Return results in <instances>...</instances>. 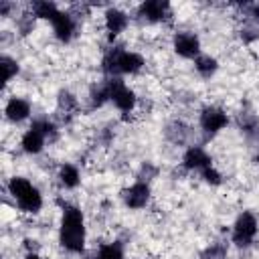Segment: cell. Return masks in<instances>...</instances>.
Segmentation results:
<instances>
[{"label":"cell","instance_id":"1","mask_svg":"<svg viewBox=\"0 0 259 259\" xmlns=\"http://www.w3.org/2000/svg\"><path fill=\"white\" fill-rule=\"evenodd\" d=\"M87 243L85 214L77 204L61 200V223H59V245L71 253L81 255Z\"/></svg>","mask_w":259,"mask_h":259},{"label":"cell","instance_id":"2","mask_svg":"<svg viewBox=\"0 0 259 259\" xmlns=\"http://www.w3.org/2000/svg\"><path fill=\"white\" fill-rule=\"evenodd\" d=\"M144 67H146V59L140 53L130 51L121 45L107 47L101 57V71L105 77L121 79L125 75H138V73H142Z\"/></svg>","mask_w":259,"mask_h":259},{"label":"cell","instance_id":"3","mask_svg":"<svg viewBox=\"0 0 259 259\" xmlns=\"http://www.w3.org/2000/svg\"><path fill=\"white\" fill-rule=\"evenodd\" d=\"M6 192L12 198L14 206L24 214H36L42 210V194L40 190L24 176H12L6 182Z\"/></svg>","mask_w":259,"mask_h":259},{"label":"cell","instance_id":"4","mask_svg":"<svg viewBox=\"0 0 259 259\" xmlns=\"http://www.w3.org/2000/svg\"><path fill=\"white\" fill-rule=\"evenodd\" d=\"M257 233H259V219L255 212L251 210H243L235 223H233V229H231V243L239 249H247L255 243L257 239Z\"/></svg>","mask_w":259,"mask_h":259},{"label":"cell","instance_id":"5","mask_svg":"<svg viewBox=\"0 0 259 259\" xmlns=\"http://www.w3.org/2000/svg\"><path fill=\"white\" fill-rule=\"evenodd\" d=\"M105 79L109 85V103H113V107L123 115L134 113L138 107L136 91L130 85H125V81L119 77H105Z\"/></svg>","mask_w":259,"mask_h":259},{"label":"cell","instance_id":"6","mask_svg":"<svg viewBox=\"0 0 259 259\" xmlns=\"http://www.w3.org/2000/svg\"><path fill=\"white\" fill-rule=\"evenodd\" d=\"M229 113L219 105H204L198 113V130L204 136V140L214 138L229 125Z\"/></svg>","mask_w":259,"mask_h":259},{"label":"cell","instance_id":"7","mask_svg":"<svg viewBox=\"0 0 259 259\" xmlns=\"http://www.w3.org/2000/svg\"><path fill=\"white\" fill-rule=\"evenodd\" d=\"M140 24H162L172 20V6L166 0H144L134 16Z\"/></svg>","mask_w":259,"mask_h":259},{"label":"cell","instance_id":"8","mask_svg":"<svg viewBox=\"0 0 259 259\" xmlns=\"http://www.w3.org/2000/svg\"><path fill=\"white\" fill-rule=\"evenodd\" d=\"M119 196H121V202H123L125 208H130V210H142V208H146V206L150 204L152 186H150L148 182L136 180V182H132L130 186H125V188L119 192Z\"/></svg>","mask_w":259,"mask_h":259},{"label":"cell","instance_id":"9","mask_svg":"<svg viewBox=\"0 0 259 259\" xmlns=\"http://www.w3.org/2000/svg\"><path fill=\"white\" fill-rule=\"evenodd\" d=\"M172 51L180 57V59H188L194 61L196 57H200V38L196 32L190 30H178L172 36Z\"/></svg>","mask_w":259,"mask_h":259},{"label":"cell","instance_id":"10","mask_svg":"<svg viewBox=\"0 0 259 259\" xmlns=\"http://www.w3.org/2000/svg\"><path fill=\"white\" fill-rule=\"evenodd\" d=\"M162 136L172 146H194V130L184 119H170L166 121Z\"/></svg>","mask_w":259,"mask_h":259},{"label":"cell","instance_id":"11","mask_svg":"<svg viewBox=\"0 0 259 259\" xmlns=\"http://www.w3.org/2000/svg\"><path fill=\"white\" fill-rule=\"evenodd\" d=\"M77 24H79V18L71 12V10H59L57 16L51 20V26H53V34L59 42L67 45L75 38L77 34Z\"/></svg>","mask_w":259,"mask_h":259},{"label":"cell","instance_id":"12","mask_svg":"<svg viewBox=\"0 0 259 259\" xmlns=\"http://www.w3.org/2000/svg\"><path fill=\"white\" fill-rule=\"evenodd\" d=\"M208 166H212V158H210V154L202 146L194 144V146H188L184 150V154H182V168L186 172H198L200 174Z\"/></svg>","mask_w":259,"mask_h":259},{"label":"cell","instance_id":"13","mask_svg":"<svg viewBox=\"0 0 259 259\" xmlns=\"http://www.w3.org/2000/svg\"><path fill=\"white\" fill-rule=\"evenodd\" d=\"M239 132L245 136V140L259 148V115L253 111V109H241L237 113V119H235Z\"/></svg>","mask_w":259,"mask_h":259},{"label":"cell","instance_id":"14","mask_svg":"<svg viewBox=\"0 0 259 259\" xmlns=\"http://www.w3.org/2000/svg\"><path fill=\"white\" fill-rule=\"evenodd\" d=\"M103 26H105L107 36L115 38L130 26V16L125 10H121L117 6H107L103 12Z\"/></svg>","mask_w":259,"mask_h":259},{"label":"cell","instance_id":"15","mask_svg":"<svg viewBox=\"0 0 259 259\" xmlns=\"http://www.w3.org/2000/svg\"><path fill=\"white\" fill-rule=\"evenodd\" d=\"M32 115V103L26 99V97H18V95H12L8 97L6 105H4V117L10 121V123H22L26 119H30Z\"/></svg>","mask_w":259,"mask_h":259},{"label":"cell","instance_id":"16","mask_svg":"<svg viewBox=\"0 0 259 259\" xmlns=\"http://www.w3.org/2000/svg\"><path fill=\"white\" fill-rule=\"evenodd\" d=\"M79 109H81L79 97L69 89H59V93H57V113H59V117L67 123L79 113Z\"/></svg>","mask_w":259,"mask_h":259},{"label":"cell","instance_id":"17","mask_svg":"<svg viewBox=\"0 0 259 259\" xmlns=\"http://www.w3.org/2000/svg\"><path fill=\"white\" fill-rule=\"evenodd\" d=\"M47 138H45V134L42 132H38L36 127H28L22 136H20V150L24 152V154H28V156H38L45 148H47Z\"/></svg>","mask_w":259,"mask_h":259},{"label":"cell","instance_id":"18","mask_svg":"<svg viewBox=\"0 0 259 259\" xmlns=\"http://www.w3.org/2000/svg\"><path fill=\"white\" fill-rule=\"evenodd\" d=\"M57 180L61 184V188L65 190H75L79 188L81 184V170L77 164H71V162H63L57 170Z\"/></svg>","mask_w":259,"mask_h":259},{"label":"cell","instance_id":"19","mask_svg":"<svg viewBox=\"0 0 259 259\" xmlns=\"http://www.w3.org/2000/svg\"><path fill=\"white\" fill-rule=\"evenodd\" d=\"M105 103H109V85H107V79L97 81L95 85H91L89 95H87V109L89 111H95V109H101Z\"/></svg>","mask_w":259,"mask_h":259},{"label":"cell","instance_id":"20","mask_svg":"<svg viewBox=\"0 0 259 259\" xmlns=\"http://www.w3.org/2000/svg\"><path fill=\"white\" fill-rule=\"evenodd\" d=\"M87 259H125V251H123V243L121 241H109L99 245L95 251H91L87 255Z\"/></svg>","mask_w":259,"mask_h":259},{"label":"cell","instance_id":"21","mask_svg":"<svg viewBox=\"0 0 259 259\" xmlns=\"http://www.w3.org/2000/svg\"><path fill=\"white\" fill-rule=\"evenodd\" d=\"M28 10L34 14V18L36 20H53L55 16H57V12L61 10L53 0H34V2H30V6H28Z\"/></svg>","mask_w":259,"mask_h":259},{"label":"cell","instance_id":"22","mask_svg":"<svg viewBox=\"0 0 259 259\" xmlns=\"http://www.w3.org/2000/svg\"><path fill=\"white\" fill-rule=\"evenodd\" d=\"M30 125L36 127L38 132H42L49 144H55L59 140V125L55 123V119H51L47 115H38V117H32Z\"/></svg>","mask_w":259,"mask_h":259},{"label":"cell","instance_id":"23","mask_svg":"<svg viewBox=\"0 0 259 259\" xmlns=\"http://www.w3.org/2000/svg\"><path fill=\"white\" fill-rule=\"evenodd\" d=\"M194 71L198 73L200 79H210L219 71V61L212 55H200L194 59Z\"/></svg>","mask_w":259,"mask_h":259},{"label":"cell","instance_id":"24","mask_svg":"<svg viewBox=\"0 0 259 259\" xmlns=\"http://www.w3.org/2000/svg\"><path fill=\"white\" fill-rule=\"evenodd\" d=\"M0 67H2V83H4V85H8V83L20 73V63H18L14 57L6 55V53L0 57Z\"/></svg>","mask_w":259,"mask_h":259},{"label":"cell","instance_id":"25","mask_svg":"<svg viewBox=\"0 0 259 259\" xmlns=\"http://www.w3.org/2000/svg\"><path fill=\"white\" fill-rule=\"evenodd\" d=\"M227 255H229L227 241H214L200 251V259H227Z\"/></svg>","mask_w":259,"mask_h":259},{"label":"cell","instance_id":"26","mask_svg":"<svg viewBox=\"0 0 259 259\" xmlns=\"http://www.w3.org/2000/svg\"><path fill=\"white\" fill-rule=\"evenodd\" d=\"M239 38L245 45H253L259 40V20H243L239 28Z\"/></svg>","mask_w":259,"mask_h":259},{"label":"cell","instance_id":"27","mask_svg":"<svg viewBox=\"0 0 259 259\" xmlns=\"http://www.w3.org/2000/svg\"><path fill=\"white\" fill-rule=\"evenodd\" d=\"M14 22H16V32H18L20 36H28V34L34 30L36 18H34V14H32L30 10H26V12H22Z\"/></svg>","mask_w":259,"mask_h":259},{"label":"cell","instance_id":"28","mask_svg":"<svg viewBox=\"0 0 259 259\" xmlns=\"http://www.w3.org/2000/svg\"><path fill=\"white\" fill-rule=\"evenodd\" d=\"M158 174H160V168L154 162H142L140 168H138V172H136V180L150 184L154 178H158Z\"/></svg>","mask_w":259,"mask_h":259},{"label":"cell","instance_id":"29","mask_svg":"<svg viewBox=\"0 0 259 259\" xmlns=\"http://www.w3.org/2000/svg\"><path fill=\"white\" fill-rule=\"evenodd\" d=\"M113 140H115V130H113V125H111V123H107V125L99 127V132H97V144H99V146L107 148V146H111V144H113Z\"/></svg>","mask_w":259,"mask_h":259},{"label":"cell","instance_id":"30","mask_svg":"<svg viewBox=\"0 0 259 259\" xmlns=\"http://www.w3.org/2000/svg\"><path fill=\"white\" fill-rule=\"evenodd\" d=\"M200 178H202L206 184H210V186H221V184L225 182L223 174H221L214 166H208L206 170H202V172H200Z\"/></svg>","mask_w":259,"mask_h":259},{"label":"cell","instance_id":"31","mask_svg":"<svg viewBox=\"0 0 259 259\" xmlns=\"http://www.w3.org/2000/svg\"><path fill=\"white\" fill-rule=\"evenodd\" d=\"M12 10H16V4L10 2V0H0V16L2 18H8L12 14Z\"/></svg>","mask_w":259,"mask_h":259},{"label":"cell","instance_id":"32","mask_svg":"<svg viewBox=\"0 0 259 259\" xmlns=\"http://www.w3.org/2000/svg\"><path fill=\"white\" fill-rule=\"evenodd\" d=\"M176 99H178V101H182V103H192V101L196 99V95L186 93V91H180V93H176Z\"/></svg>","mask_w":259,"mask_h":259},{"label":"cell","instance_id":"33","mask_svg":"<svg viewBox=\"0 0 259 259\" xmlns=\"http://www.w3.org/2000/svg\"><path fill=\"white\" fill-rule=\"evenodd\" d=\"M24 259H42V257L38 255V251H32V253H26Z\"/></svg>","mask_w":259,"mask_h":259}]
</instances>
